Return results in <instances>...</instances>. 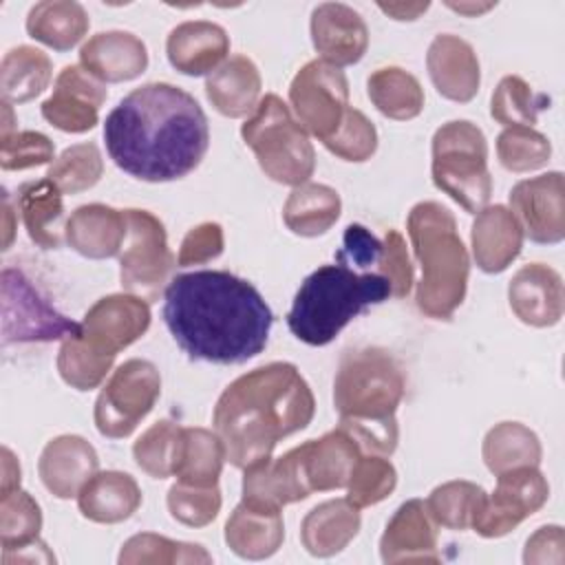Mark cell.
I'll return each instance as SVG.
<instances>
[{
  "label": "cell",
  "instance_id": "6da1fadb",
  "mask_svg": "<svg viewBox=\"0 0 565 565\" xmlns=\"http://www.w3.org/2000/svg\"><path fill=\"white\" fill-rule=\"evenodd\" d=\"M163 322L188 358L243 364L267 347L274 313L249 280L223 269H201L168 282Z\"/></svg>",
  "mask_w": 565,
  "mask_h": 565
},
{
  "label": "cell",
  "instance_id": "7a4b0ae2",
  "mask_svg": "<svg viewBox=\"0 0 565 565\" xmlns=\"http://www.w3.org/2000/svg\"><path fill=\"white\" fill-rule=\"evenodd\" d=\"M104 141L119 170L139 181L166 183L199 168L210 146V126L188 90L150 82L108 113Z\"/></svg>",
  "mask_w": 565,
  "mask_h": 565
},
{
  "label": "cell",
  "instance_id": "3957f363",
  "mask_svg": "<svg viewBox=\"0 0 565 565\" xmlns=\"http://www.w3.org/2000/svg\"><path fill=\"white\" fill-rule=\"evenodd\" d=\"M316 413L311 386L291 362L256 366L218 395L212 426L234 468L271 457L280 439L305 430Z\"/></svg>",
  "mask_w": 565,
  "mask_h": 565
},
{
  "label": "cell",
  "instance_id": "277c9868",
  "mask_svg": "<svg viewBox=\"0 0 565 565\" xmlns=\"http://www.w3.org/2000/svg\"><path fill=\"white\" fill-rule=\"evenodd\" d=\"M406 391L399 362L380 347L347 351L333 380V406L362 455L388 457L397 448V406Z\"/></svg>",
  "mask_w": 565,
  "mask_h": 565
},
{
  "label": "cell",
  "instance_id": "5b68a950",
  "mask_svg": "<svg viewBox=\"0 0 565 565\" xmlns=\"http://www.w3.org/2000/svg\"><path fill=\"white\" fill-rule=\"evenodd\" d=\"M408 238L422 278L417 282V309L435 320H448L466 298L470 256L457 232L452 212L437 201H419L406 218Z\"/></svg>",
  "mask_w": 565,
  "mask_h": 565
},
{
  "label": "cell",
  "instance_id": "8992f818",
  "mask_svg": "<svg viewBox=\"0 0 565 565\" xmlns=\"http://www.w3.org/2000/svg\"><path fill=\"white\" fill-rule=\"evenodd\" d=\"M388 296L391 287L380 274H358L338 260L320 265L296 291L287 327L300 342L324 347L366 307L380 305Z\"/></svg>",
  "mask_w": 565,
  "mask_h": 565
},
{
  "label": "cell",
  "instance_id": "52a82bcc",
  "mask_svg": "<svg viewBox=\"0 0 565 565\" xmlns=\"http://www.w3.org/2000/svg\"><path fill=\"white\" fill-rule=\"evenodd\" d=\"M241 137L265 177L276 183L296 188L307 183L316 170V150L307 130L274 93L260 97L256 110L241 126Z\"/></svg>",
  "mask_w": 565,
  "mask_h": 565
},
{
  "label": "cell",
  "instance_id": "ba28073f",
  "mask_svg": "<svg viewBox=\"0 0 565 565\" xmlns=\"http://www.w3.org/2000/svg\"><path fill=\"white\" fill-rule=\"evenodd\" d=\"M430 152L435 188L448 194L468 214L481 212L492 194L483 130L468 119L446 121L435 130Z\"/></svg>",
  "mask_w": 565,
  "mask_h": 565
},
{
  "label": "cell",
  "instance_id": "9c48e42d",
  "mask_svg": "<svg viewBox=\"0 0 565 565\" xmlns=\"http://www.w3.org/2000/svg\"><path fill=\"white\" fill-rule=\"evenodd\" d=\"M159 395V369L150 360H126L113 371L95 399V428L108 439L130 437L141 419L154 408Z\"/></svg>",
  "mask_w": 565,
  "mask_h": 565
},
{
  "label": "cell",
  "instance_id": "30bf717a",
  "mask_svg": "<svg viewBox=\"0 0 565 565\" xmlns=\"http://www.w3.org/2000/svg\"><path fill=\"white\" fill-rule=\"evenodd\" d=\"M128 234L119 252L121 287L148 302L157 300L168 287L174 256L168 247L163 223L148 210H124Z\"/></svg>",
  "mask_w": 565,
  "mask_h": 565
},
{
  "label": "cell",
  "instance_id": "8fae6325",
  "mask_svg": "<svg viewBox=\"0 0 565 565\" xmlns=\"http://www.w3.org/2000/svg\"><path fill=\"white\" fill-rule=\"evenodd\" d=\"M289 104L307 132L329 141L351 108L344 71L324 60L307 62L289 84Z\"/></svg>",
  "mask_w": 565,
  "mask_h": 565
},
{
  "label": "cell",
  "instance_id": "7c38bea8",
  "mask_svg": "<svg viewBox=\"0 0 565 565\" xmlns=\"http://www.w3.org/2000/svg\"><path fill=\"white\" fill-rule=\"evenodd\" d=\"M2 342L64 340L79 322L62 316L20 269L2 271Z\"/></svg>",
  "mask_w": 565,
  "mask_h": 565
},
{
  "label": "cell",
  "instance_id": "4fadbf2b",
  "mask_svg": "<svg viewBox=\"0 0 565 565\" xmlns=\"http://www.w3.org/2000/svg\"><path fill=\"white\" fill-rule=\"evenodd\" d=\"M550 499V483L539 466H519L497 475L492 494H486L472 530L483 539L510 534L519 523L539 512Z\"/></svg>",
  "mask_w": 565,
  "mask_h": 565
},
{
  "label": "cell",
  "instance_id": "5bb4252c",
  "mask_svg": "<svg viewBox=\"0 0 565 565\" xmlns=\"http://www.w3.org/2000/svg\"><path fill=\"white\" fill-rule=\"evenodd\" d=\"M148 300L132 294L99 298L82 318L75 335L95 353L115 360L119 351L137 342L150 327Z\"/></svg>",
  "mask_w": 565,
  "mask_h": 565
},
{
  "label": "cell",
  "instance_id": "9a60e30c",
  "mask_svg": "<svg viewBox=\"0 0 565 565\" xmlns=\"http://www.w3.org/2000/svg\"><path fill=\"white\" fill-rule=\"evenodd\" d=\"M510 212L516 216L523 236L541 245H556L565 238V179L552 170L519 181L510 190Z\"/></svg>",
  "mask_w": 565,
  "mask_h": 565
},
{
  "label": "cell",
  "instance_id": "2e32d148",
  "mask_svg": "<svg viewBox=\"0 0 565 565\" xmlns=\"http://www.w3.org/2000/svg\"><path fill=\"white\" fill-rule=\"evenodd\" d=\"M108 97L106 84L82 64L64 66L53 84L51 97L40 106L42 117L57 130L82 135L99 124V108Z\"/></svg>",
  "mask_w": 565,
  "mask_h": 565
},
{
  "label": "cell",
  "instance_id": "e0dca14e",
  "mask_svg": "<svg viewBox=\"0 0 565 565\" xmlns=\"http://www.w3.org/2000/svg\"><path fill=\"white\" fill-rule=\"evenodd\" d=\"M437 521L428 512L426 501L408 499L388 519L382 539L380 556L386 565L395 563H439Z\"/></svg>",
  "mask_w": 565,
  "mask_h": 565
},
{
  "label": "cell",
  "instance_id": "ac0fdd59",
  "mask_svg": "<svg viewBox=\"0 0 565 565\" xmlns=\"http://www.w3.org/2000/svg\"><path fill=\"white\" fill-rule=\"evenodd\" d=\"M311 42L320 60L342 68L358 64L369 49V26L349 4L322 2L311 11Z\"/></svg>",
  "mask_w": 565,
  "mask_h": 565
},
{
  "label": "cell",
  "instance_id": "d6986e66",
  "mask_svg": "<svg viewBox=\"0 0 565 565\" xmlns=\"http://www.w3.org/2000/svg\"><path fill=\"white\" fill-rule=\"evenodd\" d=\"M508 302L523 324L536 329L554 327L561 322L565 311L563 278L550 265H523L508 285Z\"/></svg>",
  "mask_w": 565,
  "mask_h": 565
},
{
  "label": "cell",
  "instance_id": "ffe728a7",
  "mask_svg": "<svg viewBox=\"0 0 565 565\" xmlns=\"http://www.w3.org/2000/svg\"><path fill=\"white\" fill-rule=\"evenodd\" d=\"M309 494L296 448L276 459L265 457L245 468L241 501L252 508L282 512L285 505L302 501Z\"/></svg>",
  "mask_w": 565,
  "mask_h": 565
},
{
  "label": "cell",
  "instance_id": "44dd1931",
  "mask_svg": "<svg viewBox=\"0 0 565 565\" xmlns=\"http://www.w3.org/2000/svg\"><path fill=\"white\" fill-rule=\"evenodd\" d=\"M426 68L437 93L450 102L466 104L479 93V57L470 42L459 35H435L426 53Z\"/></svg>",
  "mask_w": 565,
  "mask_h": 565
},
{
  "label": "cell",
  "instance_id": "7402d4cb",
  "mask_svg": "<svg viewBox=\"0 0 565 565\" xmlns=\"http://www.w3.org/2000/svg\"><path fill=\"white\" fill-rule=\"evenodd\" d=\"M296 450L309 492L347 488L349 477L362 457L355 439L340 426L318 439L296 446Z\"/></svg>",
  "mask_w": 565,
  "mask_h": 565
},
{
  "label": "cell",
  "instance_id": "603a6c76",
  "mask_svg": "<svg viewBox=\"0 0 565 565\" xmlns=\"http://www.w3.org/2000/svg\"><path fill=\"white\" fill-rule=\"evenodd\" d=\"M99 470V457L90 441L79 435H60L46 441L38 461L44 488L57 499H73Z\"/></svg>",
  "mask_w": 565,
  "mask_h": 565
},
{
  "label": "cell",
  "instance_id": "cb8c5ba5",
  "mask_svg": "<svg viewBox=\"0 0 565 565\" xmlns=\"http://www.w3.org/2000/svg\"><path fill=\"white\" fill-rule=\"evenodd\" d=\"M79 64L104 84L130 82L148 68V49L130 31H99L82 44Z\"/></svg>",
  "mask_w": 565,
  "mask_h": 565
},
{
  "label": "cell",
  "instance_id": "d4e9b609",
  "mask_svg": "<svg viewBox=\"0 0 565 565\" xmlns=\"http://www.w3.org/2000/svg\"><path fill=\"white\" fill-rule=\"evenodd\" d=\"M230 53L227 31L210 20H188L177 24L166 40V55L172 68L199 77L216 71Z\"/></svg>",
  "mask_w": 565,
  "mask_h": 565
},
{
  "label": "cell",
  "instance_id": "484cf974",
  "mask_svg": "<svg viewBox=\"0 0 565 565\" xmlns=\"http://www.w3.org/2000/svg\"><path fill=\"white\" fill-rule=\"evenodd\" d=\"M523 238V230L510 207L501 203L486 205L470 227L472 258L481 271L501 274L519 258Z\"/></svg>",
  "mask_w": 565,
  "mask_h": 565
},
{
  "label": "cell",
  "instance_id": "4316f807",
  "mask_svg": "<svg viewBox=\"0 0 565 565\" xmlns=\"http://www.w3.org/2000/svg\"><path fill=\"white\" fill-rule=\"evenodd\" d=\"M126 234L128 223L124 210H115L104 203H86L66 221L64 238L79 256L102 260L121 252Z\"/></svg>",
  "mask_w": 565,
  "mask_h": 565
},
{
  "label": "cell",
  "instance_id": "83f0119b",
  "mask_svg": "<svg viewBox=\"0 0 565 565\" xmlns=\"http://www.w3.org/2000/svg\"><path fill=\"white\" fill-rule=\"evenodd\" d=\"M260 71L247 55L227 57L205 79L207 102L230 119L252 115L260 102Z\"/></svg>",
  "mask_w": 565,
  "mask_h": 565
},
{
  "label": "cell",
  "instance_id": "f1b7e54d",
  "mask_svg": "<svg viewBox=\"0 0 565 565\" xmlns=\"http://www.w3.org/2000/svg\"><path fill=\"white\" fill-rule=\"evenodd\" d=\"M141 488L128 472L97 470L77 492V508L93 523H121L141 505Z\"/></svg>",
  "mask_w": 565,
  "mask_h": 565
},
{
  "label": "cell",
  "instance_id": "f546056e",
  "mask_svg": "<svg viewBox=\"0 0 565 565\" xmlns=\"http://www.w3.org/2000/svg\"><path fill=\"white\" fill-rule=\"evenodd\" d=\"M362 516L347 497L329 499L311 508L300 523L302 547L318 558L340 554L360 532Z\"/></svg>",
  "mask_w": 565,
  "mask_h": 565
},
{
  "label": "cell",
  "instance_id": "4dcf8cb0",
  "mask_svg": "<svg viewBox=\"0 0 565 565\" xmlns=\"http://www.w3.org/2000/svg\"><path fill=\"white\" fill-rule=\"evenodd\" d=\"M227 547L245 561H263L274 556L285 539L282 514L276 510H260L238 503L225 521Z\"/></svg>",
  "mask_w": 565,
  "mask_h": 565
},
{
  "label": "cell",
  "instance_id": "1f68e13d",
  "mask_svg": "<svg viewBox=\"0 0 565 565\" xmlns=\"http://www.w3.org/2000/svg\"><path fill=\"white\" fill-rule=\"evenodd\" d=\"M15 207L35 245L57 249L66 241L62 192L49 179L22 183L15 192Z\"/></svg>",
  "mask_w": 565,
  "mask_h": 565
},
{
  "label": "cell",
  "instance_id": "d6a6232c",
  "mask_svg": "<svg viewBox=\"0 0 565 565\" xmlns=\"http://www.w3.org/2000/svg\"><path fill=\"white\" fill-rule=\"evenodd\" d=\"M88 13L75 0H44L26 13V33L53 51L77 46L88 33Z\"/></svg>",
  "mask_w": 565,
  "mask_h": 565
},
{
  "label": "cell",
  "instance_id": "836d02e7",
  "mask_svg": "<svg viewBox=\"0 0 565 565\" xmlns=\"http://www.w3.org/2000/svg\"><path fill=\"white\" fill-rule=\"evenodd\" d=\"M340 212L342 201L338 190L307 181L289 192L282 205V221L296 236L313 238L327 234L340 218Z\"/></svg>",
  "mask_w": 565,
  "mask_h": 565
},
{
  "label": "cell",
  "instance_id": "e575fe53",
  "mask_svg": "<svg viewBox=\"0 0 565 565\" xmlns=\"http://www.w3.org/2000/svg\"><path fill=\"white\" fill-rule=\"evenodd\" d=\"M53 77L51 57L31 46L20 44L4 53L0 64V93L7 104H24L35 99Z\"/></svg>",
  "mask_w": 565,
  "mask_h": 565
},
{
  "label": "cell",
  "instance_id": "d590c367",
  "mask_svg": "<svg viewBox=\"0 0 565 565\" xmlns=\"http://www.w3.org/2000/svg\"><path fill=\"white\" fill-rule=\"evenodd\" d=\"M481 457L492 475H501L519 466H539L543 448L539 435L525 424L499 422L486 433Z\"/></svg>",
  "mask_w": 565,
  "mask_h": 565
},
{
  "label": "cell",
  "instance_id": "8d00e7d4",
  "mask_svg": "<svg viewBox=\"0 0 565 565\" xmlns=\"http://www.w3.org/2000/svg\"><path fill=\"white\" fill-rule=\"evenodd\" d=\"M366 93L371 104L395 121L415 119L424 110V88L419 79L399 66L373 71L366 79Z\"/></svg>",
  "mask_w": 565,
  "mask_h": 565
},
{
  "label": "cell",
  "instance_id": "74e56055",
  "mask_svg": "<svg viewBox=\"0 0 565 565\" xmlns=\"http://www.w3.org/2000/svg\"><path fill=\"white\" fill-rule=\"evenodd\" d=\"M225 461V448L216 433L199 426L181 428L179 457L174 466L177 481L192 486H216Z\"/></svg>",
  "mask_w": 565,
  "mask_h": 565
},
{
  "label": "cell",
  "instance_id": "f35d334b",
  "mask_svg": "<svg viewBox=\"0 0 565 565\" xmlns=\"http://www.w3.org/2000/svg\"><path fill=\"white\" fill-rule=\"evenodd\" d=\"M545 108H550V97L536 93L519 75L501 77L490 97V115L503 128H534Z\"/></svg>",
  "mask_w": 565,
  "mask_h": 565
},
{
  "label": "cell",
  "instance_id": "ab89813d",
  "mask_svg": "<svg viewBox=\"0 0 565 565\" xmlns=\"http://www.w3.org/2000/svg\"><path fill=\"white\" fill-rule=\"evenodd\" d=\"M117 561L121 565H174V563H212V556L199 543L172 541L154 532H141L130 536Z\"/></svg>",
  "mask_w": 565,
  "mask_h": 565
},
{
  "label": "cell",
  "instance_id": "60d3db41",
  "mask_svg": "<svg viewBox=\"0 0 565 565\" xmlns=\"http://www.w3.org/2000/svg\"><path fill=\"white\" fill-rule=\"evenodd\" d=\"M486 499V490L472 481H446L426 499L428 512L437 521V525L448 530H468Z\"/></svg>",
  "mask_w": 565,
  "mask_h": 565
},
{
  "label": "cell",
  "instance_id": "b9f144b4",
  "mask_svg": "<svg viewBox=\"0 0 565 565\" xmlns=\"http://www.w3.org/2000/svg\"><path fill=\"white\" fill-rule=\"evenodd\" d=\"M104 174V159L95 143H73L64 148L46 170V179L55 183L62 194H77L90 190Z\"/></svg>",
  "mask_w": 565,
  "mask_h": 565
},
{
  "label": "cell",
  "instance_id": "7bdbcfd3",
  "mask_svg": "<svg viewBox=\"0 0 565 565\" xmlns=\"http://www.w3.org/2000/svg\"><path fill=\"white\" fill-rule=\"evenodd\" d=\"M181 428L170 419H159L148 430L139 435L132 444V457L137 466L152 479H168L174 475L179 444H181Z\"/></svg>",
  "mask_w": 565,
  "mask_h": 565
},
{
  "label": "cell",
  "instance_id": "ee69618b",
  "mask_svg": "<svg viewBox=\"0 0 565 565\" xmlns=\"http://www.w3.org/2000/svg\"><path fill=\"white\" fill-rule=\"evenodd\" d=\"M42 510L38 501L24 492L13 490L0 494V543L2 552L18 550L40 539Z\"/></svg>",
  "mask_w": 565,
  "mask_h": 565
},
{
  "label": "cell",
  "instance_id": "f6af8a7d",
  "mask_svg": "<svg viewBox=\"0 0 565 565\" xmlns=\"http://www.w3.org/2000/svg\"><path fill=\"white\" fill-rule=\"evenodd\" d=\"M115 360L90 351L75 331L68 333L57 351V373L75 391L97 388L110 373Z\"/></svg>",
  "mask_w": 565,
  "mask_h": 565
},
{
  "label": "cell",
  "instance_id": "bcb514c9",
  "mask_svg": "<svg viewBox=\"0 0 565 565\" xmlns=\"http://www.w3.org/2000/svg\"><path fill=\"white\" fill-rule=\"evenodd\" d=\"M397 486L395 466L382 455H362L349 477L347 499L355 508H371L384 501Z\"/></svg>",
  "mask_w": 565,
  "mask_h": 565
},
{
  "label": "cell",
  "instance_id": "7dc6e473",
  "mask_svg": "<svg viewBox=\"0 0 565 565\" xmlns=\"http://www.w3.org/2000/svg\"><path fill=\"white\" fill-rule=\"evenodd\" d=\"M497 157L510 172H532L550 161L552 143L534 128H505L497 137Z\"/></svg>",
  "mask_w": 565,
  "mask_h": 565
},
{
  "label": "cell",
  "instance_id": "c3c4849f",
  "mask_svg": "<svg viewBox=\"0 0 565 565\" xmlns=\"http://www.w3.org/2000/svg\"><path fill=\"white\" fill-rule=\"evenodd\" d=\"M221 490L216 486H192L177 481L170 486L166 505L174 521L188 527H205L221 512Z\"/></svg>",
  "mask_w": 565,
  "mask_h": 565
},
{
  "label": "cell",
  "instance_id": "681fc988",
  "mask_svg": "<svg viewBox=\"0 0 565 565\" xmlns=\"http://www.w3.org/2000/svg\"><path fill=\"white\" fill-rule=\"evenodd\" d=\"M324 148L342 161L362 163L377 150V130L362 110L349 108L344 124L329 141H324Z\"/></svg>",
  "mask_w": 565,
  "mask_h": 565
},
{
  "label": "cell",
  "instance_id": "f907efd6",
  "mask_svg": "<svg viewBox=\"0 0 565 565\" xmlns=\"http://www.w3.org/2000/svg\"><path fill=\"white\" fill-rule=\"evenodd\" d=\"M55 146L38 130H15L0 137V166L2 170H29L53 163Z\"/></svg>",
  "mask_w": 565,
  "mask_h": 565
},
{
  "label": "cell",
  "instance_id": "816d5d0a",
  "mask_svg": "<svg viewBox=\"0 0 565 565\" xmlns=\"http://www.w3.org/2000/svg\"><path fill=\"white\" fill-rule=\"evenodd\" d=\"M377 274L388 282L393 298H406L413 289V265L406 252V241L397 230H388L382 241Z\"/></svg>",
  "mask_w": 565,
  "mask_h": 565
},
{
  "label": "cell",
  "instance_id": "f5cc1de1",
  "mask_svg": "<svg viewBox=\"0 0 565 565\" xmlns=\"http://www.w3.org/2000/svg\"><path fill=\"white\" fill-rule=\"evenodd\" d=\"M225 249V236L223 227L214 221H205L194 225L181 241L177 265L190 267V265H203L214 258H218Z\"/></svg>",
  "mask_w": 565,
  "mask_h": 565
},
{
  "label": "cell",
  "instance_id": "db71d44e",
  "mask_svg": "<svg viewBox=\"0 0 565 565\" xmlns=\"http://www.w3.org/2000/svg\"><path fill=\"white\" fill-rule=\"evenodd\" d=\"M380 254H382V241H377L364 225L351 223L344 230L342 249L335 254V260L342 265L369 269L371 265H377Z\"/></svg>",
  "mask_w": 565,
  "mask_h": 565
},
{
  "label": "cell",
  "instance_id": "11a10c76",
  "mask_svg": "<svg viewBox=\"0 0 565 565\" xmlns=\"http://www.w3.org/2000/svg\"><path fill=\"white\" fill-rule=\"evenodd\" d=\"M525 565H563L565 563V532L561 525H541L523 550Z\"/></svg>",
  "mask_w": 565,
  "mask_h": 565
},
{
  "label": "cell",
  "instance_id": "9f6ffc18",
  "mask_svg": "<svg viewBox=\"0 0 565 565\" xmlns=\"http://www.w3.org/2000/svg\"><path fill=\"white\" fill-rule=\"evenodd\" d=\"M2 563L13 565V563H55L53 552L46 547L44 541H33L29 545H22L18 550L2 552Z\"/></svg>",
  "mask_w": 565,
  "mask_h": 565
},
{
  "label": "cell",
  "instance_id": "6f0895ef",
  "mask_svg": "<svg viewBox=\"0 0 565 565\" xmlns=\"http://www.w3.org/2000/svg\"><path fill=\"white\" fill-rule=\"evenodd\" d=\"M20 488V461L11 448L2 446V490L0 494L13 492Z\"/></svg>",
  "mask_w": 565,
  "mask_h": 565
},
{
  "label": "cell",
  "instance_id": "680465c9",
  "mask_svg": "<svg viewBox=\"0 0 565 565\" xmlns=\"http://www.w3.org/2000/svg\"><path fill=\"white\" fill-rule=\"evenodd\" d=\"M386 15H391L393 20H417L422 13H426L428 11V7H430V2H397V4H384V2H380L377 4Z\"/></svg>",
  "mask_w": 565,
  "mask_h": 565
},
{
  "label": "cell",
  "instance_id": "91938a15",
  "mask_svg": "<svg viewBox=\"0 0 565 565\" xmlns=\"http://www.w3.org/2000/svg\"><path fill=\"white\" fill-rule=\"evenodd\" d=\"M448 4V9H452V11H457V13H463V15H479V13H486V11H490L492 7H494V2H483V4H475V2H446Z\"/></svg>",
  "mask_w": 565,
  "mask_h": 565
},
{
  "label": "cell",
  "instance_id": "94428289",
  "mask_svg": "<svg viewBox=\"0 0 565 565\" xmlns=\"http://www.w3.org/2000/svg\"><path fill=\"white\" fill-rule=\"evenodd\" d=\"M13 210H11V201H9V196L4 194V203H2V221H4V249H9V245H11V238H13V230H15V225H13Z\"/></svg>",
  "mask_w": 565,
  "mask_h": 565
},
{
  "label": "cell",
  "instance_id": "6125c7cd",
  "mask_svg": "<svg viewBox=\"0 0 565 565\" xmlns=\"http://www.w3.org/2000/svg\"><path fill=\"white\" fill-rule=\"evenodd\" d=\"M13 124H15V119H13V113H11V104L2 102V137L15 132Z\"/></svg>",
  "mask_w": 565,
  "mask_h": 565
}]
</instances>
